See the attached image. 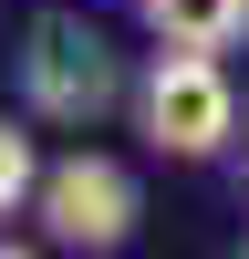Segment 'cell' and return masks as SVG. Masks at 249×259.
Masks as SVG:
<instances>
[{"mask_svg": "<svg viewBox=\"0 0 249 259\" xmlns=\"http://www.w3.org/2000/svg\"><path fill=\"white\" fill-rule=\"evenodd\" d=\"M31 207H42V239H52V249H124V239H135V177H124L114 156L42 166Z\"/></svg>", "mask_w": 249, "mask_h": 259, "instance_id": "7a4b0ae2", "label": "cell"}, {"mask_svg": "<svg viewBox=\"0 0 249 259\" xmlns=\"http://www.w3.org/2000/svg\"><path fill=\"white\" fill-rule=\"evenodd\" d=\"M145 135H156L166 156H218V145L239 135L228 62H218V52H197V41L156 52V73H145Z\"/></svg>", "mask_w": 249, "mask_h": 259, "instance_id": "6da1fadb", "label": "cell"}, {"mask_svg": "<svg viewBox=\"0 0 249 259\" xmlns=\"http://www.w3.org/2000/svg\"><path fill=\"white\" fill-rule=\"evenodd\" d=\"M31 187H42L31 135H21V124H0V218H11V207H31Z\"/></svg>", "mask_w": 249, "mask_h": 259, "instance_id": "5b68a950", "label": "cell"}, {"mask_svg": "<svg viewBox=\"0 0 249 259\" xmlns=\"http://www.w3.org/2000/svg\"><path fill=\"white\" fill-rule=\"evenodd\" d=\"M21 94L42 124H94L114 104V52L83 21H31V52H21Z\"/></svg>", "mask_w": 249, "mask_h": 259, "instance_id": "3957f363", "label": "cell"}, {"mask_svg": "<svg viewBox=\"0 0 249 259\" xmlns=\"http://www.w3.org/2000/svg\"><path fill=\"white\" fill-rule=\"evenodd\" d=\"M145 21H156L166 41H197V52H228V41L249 31V0H145Z\"/></svg>", "mask_w": 249, "mask_h": 259, "instance_id": "277c9868", "label": "cell"}]
</instances>
